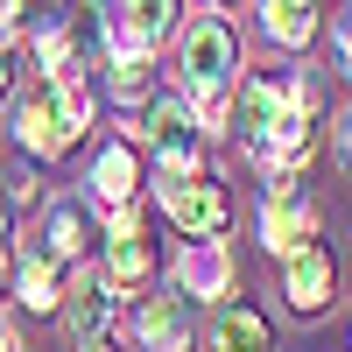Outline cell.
<instances>
[{
  "label": "cell",
  "instance_id": "obj_1",
  "mask_svg": "<svg viewBox=\"0 0 352 352\" xmlns=\"http://www.w3.org/2000/svg\"><path fill=\"white\" fill-rule=\"evenodd\" d=\"M85 127H92V64L85 56H71L56 71H36V85L14 99V141L43 162H56Z\"/></svg>",
  "mask_w": 352,
  "mask_h": 352
},
{
  "label": "cell",
  "instance_id": "obj_2",
  "mask_svg": "<svg viewBox=\"0 0 352 352\" xmlns=\"http://www.w3.org/2000/svg\"><path fill=\"white\" fill-rule=\"evenodd\" d=\"M324 148V92H317V78L310 71H289V106H282V120L254 141V169H268V176H303V162Z\"/></svg>",
  "mask_w": 352,
  "mask_h": 352
},
{
  "label": "cell",
  "instance_id": "obj_3",
  "mask_svg": "<svg viewBox=\"0 0 352 352\" xmlns=\"http://www.w3.org/2000/svg\"><path fill=\"white\" fill-rule=\"evenodd\" d=\"M162 212L176 232H190V240H226V226H232V197L219 176H204V169H184V176H169L162 184Z\"/></svg>",
  "mask_w": 352,
  "mask_h": 352
},
{
  "label": "cell",
  "instance_id": "obj_4",
  "mask_svg": "<svg viewBox=\"0 0 352 352\" xmlns=\"http://www.w3.org/2000/svg\"><path fill=\"white\" fill-rule=\"evenodd\" d=\"M141 141L155 148V162H162L169 176H184V169H197V162H204V127H197L190 99L155 92V99H148V120H141Z\"/></svg>",
  "mask_w": 352,
  "mask_h": 352
},
{
  "label": "cell",
  "instance_id": "obj_5",
  "mask_svg": "<svg viewBox=\"0 0 352 352\" xmlns=\"http://www.w3.org/2000/svg\"><path fill=\"white\" fill-rule=\"evenodd\" d=\"M184 78H190V92H232V78H240V36L219 14H204L184 36Z\"/></svg>",
  "mask_w": 352,
  "mask_h": 352
},
{
  "label": "cell",
  "instance_id": "obj_6",
  "mask_svg": "<svg viewBox=\"0 0 352 352\" xmlns=\"http://www.w3.org/2000/svg\"><path fill=\"white\" fill-rule=\"evenodd\" d=\"M303 240H317V204L296 176H275L268 197H261V247L268 254H296Z\"/></svg>",
  "mask_w": 352,
  "mask_h": 352
},
{
  "label": "cell",
  "instance_id": "obj_7",
  "mask_svg": "<svg viewBox=\"0 0 352 352\" xmlns=\"http://www.w3.org/2000/svg\"><path fill=\"white\" fill-rule=\"evenodd\" d=\"M99 275L120 289V296H134V289H148L155 275V247L141 240V219H134V204H113V219H106V261H99Z\"/></svg>",
  "mask_w": 352,
  "mask_h": 352
},
{
  "label": "cell",
  "instance_id": "obj_8",
  "mask_svg": "<svg viewBox=\"0 0 352 352\" xmlns=\"http://www.w3.org/2000/svg\"><path fill=\"white\" fill-rule=\"evenodd\" d=\"M282 106H289V71H247V78H232V134H240V148H254V141L282 120Z\"/></svg>",
  "mask_w": 352,
  "mask_h": 352
},
{
  "label": "cell",
  "instance_id": "obj_9",
  "mask_svg": "<svg viewBox=\"0 0 352 352\" xmlns=\"http://www.w3.org/2000/svg\"><path fill=\"white\" fill-rule=\"evenodd\" d=\"M331 289H338V268H331V247L324 240H303L296 254H282V296H289L296 317L331 310Z\"/></svg>",
  "mask_w": 352,
  "mask_h": 352
},
{
  "label": "cell",
  "instance_id": "obj_10",
  "mask_svg": "<svg viewBox=\"0 0 352 352\" xmlns=\"http://www.w3.org/2000/svg\"><path fill=\"white\" fill-rule=\"evenodd\" d=\"M134 345L141 352H190L197 345V317H190V296H148L134 310Z\"/></svg>",
  "mask_w": 352,
  "mask_h": 352
},
{
  "label": "cell",
  "instance_id": "obj_11",
  "mask_svg": "<svg viewBox=\"0 0 352 352\" xmlns=\"http://www.w3.org/2000/svg\"><path fill=\"white\" fill-rule=\"evenodd\" d=\"M85 190H92L99 212L134 204V197H141V148H134V141H106L99 162H92V176H85Z\"/></svg>",
  "mask_w": 352,
  "mask_h": 352
},
{
  "label": "cell",
  "instance_id": "obj_12",
  "mask_svg": "<svg viewBox=\"0 0 352 352\" xmlns=\"http://www.w3.org/2000/svg\"><path fill=\"white\" fill-rule=\"evenodd\" d=\"M92 240H99V232H92V204H78V197H56L50 212H43V232H36V247H43L50 261H64V268H71V261H85V254H92Z\"/></svg>",
  "mask_w": 352,
  "mask_h": 352
},
{
  "label": "cell",
  "instance_id": "obj_13",
  "mask_svg": "<svg viewBox=\"0 0 352 352\" xmlns=\"http://www.w3.org/2000/svg\"><path fill=\"white\" fill-rule=\"evenodd\" d=\"M113 310H120V289H113L106 275L78 282L71 296H64V317H71V345H85V338H106V331H113Z\"/></svg>",
  "mask_w": 352,
  "mask_h": 352
},
{
  "label": "cell",
  "instance_id": "obj_14",
  "mask_svg": "<svg viewBox=\"0 0 352 352\" xmlns=\"http://www.w3.org/2000/svg\"><path fill=\"white\" fill-rule=\"evenodd\" d=\"M176 289L184 296H226L232 289V254L219 240H190L184 261H176Z\"/></svg>",
  "mask_w": 352,
  "mask_h": 352
},
{
  "label": "cell",
  "instance_id": "obj_15",
  "mask_svg": "<svg viewBox=\"0 0 352 352\" xmlns=\"http://www.w3.org/2000/svg\"><path fill=\"white\" fill-rule=\"evenodd\" d=\"M14 296H21V310H64V261L28 247L14 261Z\"/></svg>",
  "mask_w": 352,
  "mask_h": 352
},
{
  "label": "cell",
  "instance_id": "obj_16",
  "mask_svg": "<svg viewBox=\"0 0 352 352\" xmlns=\"http://www.w3.org/2000/svg\"><path fill=\"white\" fill-rule=\"evenodd\" d=\"M212 352H275L268 317L247 310V303H219L212 310Z\"/></svg>",
  "mask_w": 352,
  "mask_h": 352
},
{
  "label": "cell",
  "instance_id": "obj_17",
  "mask_svg": "<svg viewBox=\"0 0 352 352\" xmlns=\"http://www.w3.org/2000/svg\"><path fill=\"white\" fill-rule=\"evenodd\" d=\"M324 0H261V28H268V43H282V50H310L317 43V14Z\"/></svg>",
  "mask_w": 352,
  "mask_h": 352
},
{
  "label": "cell",
  "instance_id": "obj_18",
  "mask_svg": "<svg viewBox=\"0 0 352 352\" xmlns=\"http://www.w3.org/2000/svg\"><path fill=\"white\" fill-rule=\"evenodd\" d=\"M106 85H113V99L120 106H148L155 99V50H120V56H106Z\"/></svg>",
  "mask_w": 352,
  "mask_h": 352
},
{
  "label": "cell",
  "instance_id": "obj_19",
  "mask_svg": "<svg viewBox=\"0 0 352 352\" xmlns=\"http://www.w3.org/2000/svg\"><path fill=\"white\" fill-rule=\"evenodd\" d=\"M8 197H14V204H28V197H36V176L14 169V176H8Z\"/></svg>",
  "mask_w": 352,
  "mask_h": 352
},
{
  "label": "cell",
  "instance_id": "obj_20",
  "mask_svg": "<svg viewBox=\"0 0 352 352\" xmlns=\"http://www.w3.org/2000/svg\"><path fill=\"white\" fill-rule=\"evenodd\" d=\"M14 282V247H8V232H0V289Z\"/></svg>",
  "mask_w": 352,
  "mask_h": 352
},
{
  "label": "cell",
  "instance_id": "obj_21",
  "mask_svg": "<svg viewBox=\"0 0 352 352\" xmlns=\"http://www.w3.org/2000/svg\"><path fill=\"white\" fill-rule=\"evenodd\" d=\"M8 92H14V56L0 50V99H8Z\"/></svg>",
  "mask_w": 352,
  "mask_h": 352
},
{
  "label": "cell",
  "instance_id": "obj_22",
  "mask_svg": "<svg viewBox=\"0 0 352 352\" xmlns=\"http://www.w3.org/2000/svg\"><path fill=\"white\" fill-rule=\"evenodd\" d=\"M338 155L352 162V113H345V120H338Z\"/></svg>",
  "mask_w": 352,
  "mask_h": 352
},
{
  "label": "cell",
  "instance_id": "obj_23",
  "mask_svg": "<svg viewBox=\"0 0 352 352\" xmlns=\"http://www.w3.org/2000/svg\"><path fill=\"white\" fill-rule=\"evenodd\" d=\"M338 56H345V71H352V21H338Z\"/></svg>",
  "mask_w": 352,
  "mask_h": 352
},
{
  "label": "cell",
  "instance_id": "obj_24",
  "mask_svg": "<svg viewBox=\"0 0 352 352\" xmlns=\"http://www.w3.org/2000/svg\"><path fill=\"white\" fill-rule=\"evenodd\" d=\"M21 8H28V14L43 21V14H56V8H64V0H21Z\"/></svg>",
  "mask_w": 352,
  "mask_h": 352
},
{
  "label": "cell",
  "instance_id": "obj_25",
  "mask_svg": "<svg viewBox=\"0 0 352 352\" xmlns=\"http://www.w3.org/2000/svg\"><path fill=\"white\" fill-rule=\"evenodd\" d=\"M78 352H113V345H106V338H85V345H78Z\"/></svg>",
  "mask_w": 352,
  "mask_h": 352
},
{
  "label": "cell",
  "instance_id": "obj_26",
  "mask_svg": "<svg viewBox=\"0 0 352 352\" xmlns=\"http://www.w3.org/2000/svg\"><path fill=\"white\" fill-rule=\"evenodd\" d=\"M0 352H14V331H8V324H0Z\"/></svg>",
  "mask_w": 352,
  "mask_h": 352
},
{
  "label": "cell",
  "instance_id": "obj_27",
  "mask_svg": "<svg viewBox=\"0 0 352 352\" xmlns=\"http://www.w3.org/2000/svg\"><path fill=\"white\" fill-rule=\"evenodd\" d=\"M212 8H226V0H212Z\"/></svg>",
  "mask_w": 352,
  "mask_h": 352
}]
</instances>
